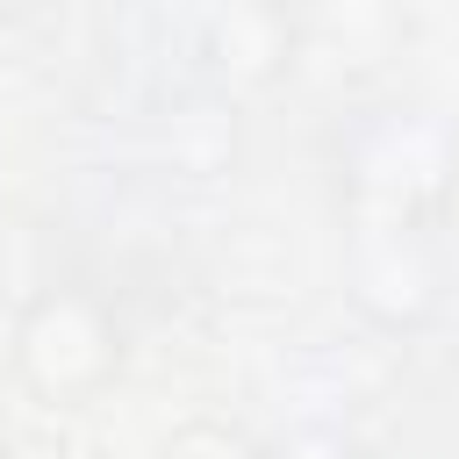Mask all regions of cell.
I'll list each match as a JSON object with an SVG mask.
<instances>
[{"mask_svg":"<svg viewBox=\"0 0 459 459\" xmlns=\"http://www.w3.org/2000/svg\"><path fill=\"white\" fill-rule=\"evenodd\" d=\"M344 222H445L459 194V129L430 100L366 108L337 136Z\"/></svg>","mask_w":459,"mask_h":459,"instance_id":"obj_1","label":"cell"},{"mask_svg":"<svg viewBox=\"0 0 459 459\" xmlns=\"http://www.w3.org/2000/svg\"><path fill=\"white\" fill-rule=\"evenodd\" d=\"M129 366V330L115 316V301H100L79 280H50L36 287L14 323H7V373L36 409H93Z\"/></svg>","mask_w":459,"mask_h":459,"instance_id":"obj_2","label":"cell"},{"mask_svg":"<svg viewBox=\"0 0 459 459\" xmlns=\"http://www.w3.org/2000/svg\"><path fill=\"white\" fill-rule=\"evenodd\" d=\"M344 301L387 337H416L452 301L445 222H344Z\"/></svg>","mask_w":459,"mask_h":459,"instance_id":"obj_3","label":"cell"},{"mask_svg":"<svg viewBox=\"0 0 459 459\" xmlns=\"http://www.w3.org/2000/svg\"><path fill=\"white\" fill-rule=\"evenodd\" d=\"M186 36H194V57L215 86L230 93H251V86H273L294 72L301 57V22L273 0H230V7H201L186 14Z\"/></svg>","mask_w":459,"mask_h":459,"instance_id":"obj_4","label":"cell"},{"mask_svg":"<svg viewBox=\"0 0 459 459\" xmlns=\"http://www.w3.org/2000/svg\"><path fill=\"white\" fill-rule=\"evenodd\" d=\"M158 459H265V437H251L230 416H186V423L165 430Z\"/></svg>","mask_w":459,"mask_h":459,"instance_id":"obj_5","label":"cell"},{"mask_svg":"<svg viewBox=\"0 0 459 459\" xmlns=\"http://www.w3.org/2000/svg\"><path fill=\"white\" fill-rule=\"evenodd\" d=\"M265 459H373V452L337 423H294V430L265 437Z\"/></svg>","mask_w":459,"mask_h":459,"instance_id":"obj_6","label":"cell"},{"mask_svg":"<svg viewBox=\"0 0 459 459\" xmlns=\"http://www.w3.org/2000/svg\"><path fill=\"white\" fill-rule=\"evenodd\" d=\"M0 459H14V445H7V437H0Z\"/></svg>","mask_w":459,"mask_h":459,"instance_id":"obj_7","label":"cell"}]
</instances>
